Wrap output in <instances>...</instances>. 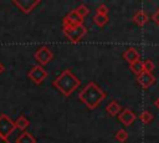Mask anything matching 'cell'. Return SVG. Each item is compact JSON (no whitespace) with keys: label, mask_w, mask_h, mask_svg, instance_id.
<instances>
[{"label":"cell","mask_w":159,"mask_h":143,"mask_svg":"<svg viewBox=\"0 0 159 143\" xmlns=\"http://www.w3.org/2000/svg\"><path fill=\"white\" fill-rule=\"evenodd\" d=\"M106 98V92L94 82H88L84 88L78 93V99L89 109H94Z\"/></svg>","instance_id":"6da1fadb"},{"label":"cell","mask_w":159,"mask_h":143,"mask_svg":"<svg viewBox=\"0 0 159 143\" xmlns=\"http://www.w3.org/2000/svg\"><path fill=\"white\" fill-rule=\"evenodd\" d=\"M81 81L80 78L70 70H63L52 82L53 87L57 88L63 96H70L75 92V90L78 88Z\"/></svg>","instance_id":"7a4b0ae2"},{"label":"cell","mask_w":159,"mask_h":143,"mask_svg":"<svg viewBox=\"0 0 159 143\" xmlns=\"http://www.w3.org/2000/svg\"><path fill=\"white\" fill-rule=\"evenodd\" d=\"M62 31H63V35L66 36V39L71 44L80 42V40L87 34V29L83 24L77 25V26H62Z\"/></svg>","instance_id":"3957f363"},{"label":"cell","mask_w":159,"mask_h":143,"mask_svg":"<svg viewBox=\"0 0 159 143\" xmlns=\"http://www.w3.org/2000/svg\"><path fill=\"white\" fill-rule=\"evenodd\" d=\"M34 57H35V60L37 61V63L43 67L45 65H47V63L53 58V52L51 51L50 47H47L46 45H42V46H40V47L35 51Z\"/></svg>","instance_id":"277c9868"},{"label":"cell","mask_w":159,"mask_h":143,"mask_svg":"<svg viewBox=\"0 0 159 143\" xmlns=\"http://www.w3.org/2000/svg\"><path fill=\"white\" fill-rule=\"evenodd\" d=\"M16 129L15 122L6 114H0V136L4 138H9L12 132Z\"/></svg>","instance_id":"5b68a950"},{"label":"cell","mask_w":159,"mask_h":143,"mask_svg":"<svg viewBox=\"0 0 159 143\" xmlns=\"http://www.w3.org/2000/svg\"><path fill=\"white\" fill-rule=\"evenodd\" d=\"M27 77L36 85H40L43 82V80L47 77V71L40 66V65H35L31 67V70L27 72Z\"/></svg>","instance_id":"8992f818"},{"label":"cell","mask_w":159,"mask_h":143,"mask_svg":"<svg viewBox=\"0 0 159 143\" xmlns=\"http://www.w3.org/2000/svg\"><path fill=\"white\" fill-rule=\"evenodd\" d=\"M40 2L41 0H12V4L16 5L24 14H30Z\"/></svg>","instance_id":"52a82bcc"},{"label":"cell","mask_w":159,"mask_h":143,"mask_svg":"<svg viewBox=\"0 0 159 143\" xmlns=\"http://www.w3.org/2000/svg\"><path fill=\"white\" fill-rule=\"evenodd\" d=\"M62 24H63L62 26H77V25L83 24V19L81 16H78L75 10H72L63 17Z\"/></svg>","instance_id":"ba28073f"},{"label":"cell","mask_w":159,"mask_h":143,"mask_svg":"<svg viewBox=\"0 0 159 143\" xmlns=\"http://www.w3.org/2000/svg\"><path fill=\"white\" fill-rule=\"evenodd\" d=\"M135 119V114L130 111V109H123L120 113H119V121L124 124V126H129L134 122Z\"/></svg>","instance_id":"9c48e42d"},{"label":"cell","mask_w":159,"mask_h":143,"mask_svg":"<svg viewBox=\"0 0 159 143\" xmlns=\"http://www.w3.org/2000/svg\"><path fill=\"white\" fill-rule=\"evenodd\" d=\"M123 57H124V60H127V61L132 65V63L139 61V52H138L134 47H129V48H127V50L124 51Z\"/></svg>","instance_id":"30bf717a"},{"label":"cell","mask_w":159,"mask_h":143,"mask_svg":"<svg viewBox=\"0 0 159 143\" xmlns=\"http://www.w3.org/2000/svg\"><path fill=\"white\" fill-rule=\"evenodd\" d=\"M138 82L143 86V87H149L153 82H154V77L149 73V72H142L140 75H138Z\"/></svg>","instance_id":"8fae6325"},{"label":"cell","mask_w":159,"mask_h":143,"mask_svg":"<svg viewBox=\"0 0 159 143\" xmlns=\"http://www.w3.org/2000/svg\"><path fill=\"white\" fill-rule=\"evenodd\" d=\"M15 143H36V138L29 133L27 131H24L16 139H15Z\"/></svg>","instance_id":"7c38bea8"},{"label":"cell","mask_w":159,"mask_h":143,"mask_svg":"<svg viewBox=\"0 0 159 143\" xmlns=\"http://www.w3.org/2000/svg\"><path fill=\"white\" fill-rule=\"evenodd\" d=\"M120 109H122V108H120V106H119V103H118L117 101L109 102V103L107 104V107H106V111H107V113H108L109 116H116V114H118Z\"/></svg>","instance_id":"4fadbf2b"},{"label":"cell","mask_w":159,"mask_h":143,"mask_svg":"<svg viewBox=\"0 0 159 143\" xmlns=\"http://www.w3.org/2000/svg\"><path fill=\"white\" fill-rule=\"evenodd\" d=\"M29 124H30V121L24 114L19 116L17 119L15 121V127H16V129H20V131H25L29 127Z\"/></svg>","instance_id":"5bb4252c"},{"label":"cell","mask_w":159,"mask_h":143,"mask_svg":"<svg viewBox=\"0 0 159 143\" xmlns=\"http://www.w3.org/2000/svg\"><path fill=\"white\" fill-rule=\"evenodd\" d=\"M92 20H93V22L96 25H98L99 27H102V26H104L108 22V15H98V14H96Z\"/></svg>","instance_id":"9a60e30c"},{"label":"cell","mask_w":159,"mask_h":143,"mask_svg":"<svg viewBox=\"0 0 159 143\" xmlns=\"http://www.w3.org/2000/svg\"><path fill=\"white\" fill-rule=\"evenodd\" d=\"M133 20H134V22H135V24H138L139 26H142V25H144V24L147 22L148 17H147V15H145L143 11H138V12L134 15Z\"/></svg>","instance_id":"2e32d148"},{"label":"cell","mask_w":159,"mask_h":143,"mask_svg":"<svg viewBox=\"0 0 159 143\" xmlns=\"http://www.w3.org/2000/svg\"><path fill=\"white\" fill-rule=\"evenodd\" d=\"M75 11H76V12H77V15H78V16H81L82 19L89 14V10H88V7H87L84 4H81V5H78V6L75 9Z\"/></svg>","instance_id":"e0dca14e"},{"label":"cell","mask_w":159,"mask_h":143,"mask_svg":"<svg viewBox=\"0 0 159 143\" xmlns=\"http://www.w3.org/2000/svg\"><path fill=\"white\" fill-rule=\"evenodd\" d=\"M130 68H132V71L134 72V73H137V75H140L144 70H143V62L142 61H137V62H134V63H132L130 65Z\"/></svg>","instance_id":"ac0fdd59"},{"label":"cell","mask_w":159,"mask_h":143,"mask_svg":"<svg viewBox=\"0 0 159 143\" xmlns=\"http://www.w3.org/2000/svg\"><path fill=\"white\" fill-rule=\"evenodd\" d=\"M116 139L118 141V142H125L127 141V138H128V133L124 131V129H119L117 133H116Z\"/></svg>","instance_id":"d6986e66"},{"label":"cell","mask_w":159,"mask_h":143,"mask_svg":"<svg viewBox=\"0 0 159 143\" xmlns=\"http://www.w3.org/2000/svg\"><path fill=\"white\" fill-rule=\"evenodd\" d=\"M96 14H98V15H108V7L104 4H101L96 9Z\"/></svg>","instance_id":"ffe728a7"},{"label":"cell","mask_w":159,"mask_h":143,"mask_svg":"<svg viewBox=\"0 0 159 143\" xmlns=\"http://www.w3.org/2000/svg\"><path fill=\"white\" fill-rule=\"evenodd\" d=\"M140 119H142L144 123H148V122L152 119V114H150L148 111H144V112L140 114Z\"/></svg>","instance_id":"44dd1931"},{"label":"cell","mask_w":159,"mask_h":143,"mask_svg":"<svg viewBox=\"0 0 159 143\" xmlns=\"http://www.w3.org/2000/svg\"><path fill=\"white\" fill-rule=\"evenodd\" d=\"M153 19H154V21H155V22L159 25V10H158V11H157V12L153 15Z\"/></svg>","instance_id":"7402d4cb"},{"label":"cell","mask_w":159,"mask_h":143,"mask_svg":"<svg viewBox=\"0 0 159 143\" xmlns=\"http://www.w3.org/2000/svg\"><path fill=\"white\" fill-rule=\"evenodd\" d=\"M0 143H10V141H9V139H6V138H4V137H1V136H0Z\"/></svg>","instance_id":"603a6c76"},{"label":"cell","mask_w":159,"mask_h":143,"mask_svg":"<svg viewBox=\"0 0 159 143\" xmlns=\"http://www.w3.org/2000/svg\"><path fill=\"white\" fill-rule=\"evenodd\" d=\"M4 71H5V67H4V65H2L1 62H0V75H1V73H2Z\"/></svg>","instance_id":"cb8c5ba5"},{"label":"cell","mask_w":159,"mask_h":143,"mask_svg":"<svg viewBox=\"0 0 159 143\" xmlns=\"http://www.w3.org/2000/svg\"><path fill=\"white\" fill-rule=\"evenodd\" d=\"M155 106H157V107H158V108H159V98H158V99H157V101H155Z\"/></svg>","instance_id":"d4e9b609"}]
</instances>
